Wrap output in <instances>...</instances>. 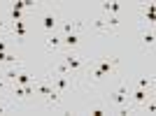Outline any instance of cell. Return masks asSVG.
<instances>
[{"instance_id": "6da1fadb", "label": "cell", "mask_w": 156, "mask_h": 116, "mask_svg": "<svg viewBox=\"0 0 156 116\" xmlns=\"http://www.w3.org/2000/svg\"><path fill=\"white\" fill-rule=\"evenodd\" d=\"M117 72H119V58L114 56H105L100 60H89L77 86L79 88H91V86H98L105 77H117Z\"/></svg>"}, {"instance_id": "7a4b0ae2", "label": "cell", "mask_w": 156, "mask_h": 116, "mask_svg": "<svg viewBox=\"0 0 156 116\" xmlns=\"http://www.w3.org/2000/svg\"><path fill=\"white\" fill-rule=\"evenodd\" d=\"M33 88H35V97H40V100H44L49 107H58L61 100L63 97L56 93V88H54V81L49 77H40L33 81Z\"/></svg>"}, {"instance_id": "3957f363", "label": "cell", "mask_w": 156, "mask_h": 116, "mask_svg": "<svg viewBox=\"0 0 156 116\" xmlns=\"http://www.w3.org/2000/svg\"><path fill=\"white\" fill-rule=\"evenodd\" d=\"M130 90H133V84L130 81H119L114 88L110 90V95L105 100V107L107 109H117V107H124V104L130 102Z\"/></svg>"}, {"instance_id": "277c9868", "label": "cell", "mask_w": 156, "mask_h": 116, "mask_svg": "<svg viewBox=\"0 0 156 116\" xmlns=\"http://www.w3.org/2000/svg\"><path fill=\"white\" fill-rule=\"evenodd\" d=\"M61 60L68 65V70H70V74H72V81H75V86H77L79 77H82V74H84V70H86V63H89V58L79 56L77 51H65L63 56H61Z\"/></svg>"}, {"instance_id": "5b68a950", "label": "cell", "mask_w": 156, "mask_h": 116, "mask_svg": "<svg viewBox=\"0 0 156 116\" xmlns=\"http://www.w3.org/2000/svg\"><path fill=\"white\" fill-rule=\"evenodd\" d=\"M58 7H51V5H42V32L51 35V32H58Z\"/></svg>"}, {"instance_id": "8992f818", "label": "cell", "mask_w": 156, "mask_h": 116, "mask_svg": "<svg viewBox=\"0 0 156 116\" xmlns=\"http://www.w3.org/2000/svg\"><path fill=\"white\" fill-rule=\"evenodd\" d=\"M33 97H35V88H33V84H26V86L12 84V88H9V100H12L14 104L28 102V100H33Z\"/></svg>"}, {"instance_id": "52a82bcc", "label": "cell", "mask_w": 156, "mask_h": 116, "mask_svg": "<svg viewBox=\"0 0 156 116\" xmlns=\"http://www.w3.org/2000/svg\"><path fill=\"white\" fill-rule=\"evenodd\" d=\"M154 9L156 5L154 2H142L137 7V19H140V28H154Z\"/></svg>"}, {"instance_id": "ba28073f", "label": "cell", "mask_w": 156, "mask_h": 116, "mask_svg": "<svg viewBox=\"0 0 156 116\" xmlns=\"http://www.w3.org/2000/svg\"><path fill=\"white\" fill-rule=\"evenodd\" d=\"M149 97H151V90L135 88V86H133V90H130V107H133V111H140V109H142V104L147 102Z\"/></svg>"}, {"instance_id": "9c48e42d", "label": "cell", "mask_w": 156, "mask_h": 116, "mask_svg": "<svg viewBox=\"0 0 156 116\" xmlns=\"http://www.w3.org/2000/svg\"><path fill=\"white\" fill-rule=\"evenodd\" d=\"M82 30L79 32H70V35H63V39H61V49L63 51H77V46L82 44Z\"/></svg>"}, {"instance_id": "30bf717a", "label": "cell", "mask_w": 156, "mask_h": 116, "mask_svg": "<svg viewBox=\"0 0 156 116\" xmlns=\"http://www.w3.org/2000/svg\"><path fill=\"white\" fill-rule=\"evenodd\" d=\"M91 30L96 32V35H112V32H114L110 28V23H107V16H105V14H98L96 19H93Z\"/></svg>"}, {"instance_id": "8fae6325", "label": "cell", "mask_w": 156, "mask_h": 116, "mask_svg": "<svg viewBox=\"0 0 156 116\" xmlns=\"http://www.w3.org/2000/svg\"><path fill=\"white\" fill-rule=\"evenodd\" d=\"M140 42H142L144 49L154 51V44H156V32H154V28H140Z\"/></svg>"}, {"instance_id": "7c38bea8", "label": "cell", "mask_w": 156, "mask_h": 116, "mask_svg": "<svg viewBox=\"0 0 156 116\" xmlns=\"http://www.w3.org/2000/svg\"><path fill=\"white\" fill-rule=\"evenodd\" d=\"M49 79L54 81V88H56V93H58L61 97L68 93V88H70V86H75V81H72L70 77H49Z\"/></svg>"}, {"instance_id": "4fadbf2b", "label": "cell", "mask_w": 156, "mask_h": 116, "mask_svg": "<svg viewBox=\"0 0 156 116\" xmlns=\"http://www.w3.org/2000/svg\"><path fill=\"white\" fill-rule=\"evenodd\" d=\"M79 30H82V21H75V19H65L58 26L61 35H70V32H79Z\"/></svg>"}, {"instance_id": "5bb4252c", "label": "cell", "mask_w": 156, "mask_h": 116, "mask_svg": "<svg viewBox=\"0 0 156 116\" xmlns=\"http://www.w3.org/2000/svg\"><path fill=\"white\" fill-rule=\"evenodd\" d=\"M21 67H23V63H21V65H5V67H0V77L7 79L9 84H14V81H16V74H19Z\"/></svg>"}, {"instance_id": "9a60e30c", "label": "cell", "mask_w": 156, "mask_h": 116, "mask_svg": "<svg viewBox=\"0 0 156 116\" xmlns=\"http://www.w3.org/2000/svg\"><path fill=\"white\" fill-rule=\"evenodd\" d=\"M47 77H70V79H72V74H70V70H68V65L58 58V60L54 63V67L47 72Z\"/></svg>"}, {"instance_id": "2e32d148", "label": "cell", "mask_w": 156, "mask_h": 116, "mask_svg": "<svg viewBox=\"0 0 156 116\" xmlns=\"http://www.w3.org/2000/svg\"><path fill=\"white\" fill-rule=\"evenodd\" d=\"M121 9H124V5H121V2H103V5H100V14H105V16H107V14L119 16V14H121Z\"/></svg>"}, {"instance_id": "e0dca14e", "label": "cell", "mask_w": 156, "mask_h": 116, "mask_svg": "<svg viewBox=\"0 0 156 116\" xmlns=\"http://www.w3.org/2000/svg\"><path fill=\"white\" fill-rule=\"evenodd\" d=\"M61 39H63V35H61V32H51V35H47V37H44L47 49H51V51H58V49H61Z\"/></svg>"}, {"instance_id": "ac0fdd59", "label": "cell", "mask_w": 156, "mask_h": 116, "mask_svg": "<svg viewBox=\"0 0 156 116\" xmlns=\"http://www.w3.org/2000/svg\"><path fill=\"white\" fill-rule=\"evenodd\" d=\"M33 81H35L33 72H30V70H26V67H21V70H19V74H16V81H14V84L26 86V84H33Z\"/></svg>"}, {"instance_id": "d6986e66", "label": "cell", "mask_w": 156, "mask_h": 116, "mask_svg": "<svg viewBox=\"0 0 156 116\" xmlns=\"http://www.w3.org/2000/svg\"><path fill=\"white\" fill-rule=\"evenodd\" d=\"M135 88H144V90H154V77H142L137 79Z\"/></svg>"}, {"instance_id": "ffe728a7", "label": "cell", "mask_w": 156, "mask_h": 116, "mask_svg": "<svg viewBox=\"0 0 156 116\" xmlns=\"http://www.w3.org/2000/svg\"><path fill=\"white\" fill-rule=\"evenodd\" d=\"M14 107H16V104H14L9 97H0V114H9Z\"/></svg>"}, {"instance_id": "44dd1931", "label": "cell", "mask_w": 156, "mask_h": 116, "mask_svg": "<svg viewBox=\"0 0 156 116\" xmlns=\"http://www.w3.org/2000/svg\"><path fill=\"white\" fill-rule=\"evenodd\" d=\"M9 88H12V84L0 77V97H9Z\"/></svg>"}, {"instance_id": "7402d4cb", "label": "cell", "mask_w": 156, "mask_h": 116, "mask_svg": "<svg viewBox=\"0 0 156 116\" xmlns=\"http://www.w3.org/2000/svg\"><path fill=\"white\" fill-rule=\"evenodd\" d=\"M9 32V21L5 16H0V35H7Z\"/></svg>"}, {"instance_id": "603a6c76", "label": "cell", "mask_w": 156, "mask_h": 116, "mask_svg": "<svg viewBox=\"0 0 156 116\" xmlns=\"http://www.w3.org/2000/svg\"><path fill=\"white\" fill-rule=\"evenodd\" d=\"M142 107H144V111H147V114H154V111H156V104H154V100H151V97H149V102H144Z\"/></svg>"}, {"instance_id": "cb8c5ba5", "label": "cell", "mask_w": 156, "mask_h": 116, "mask_svg": "<svg viewBox=\"0 0 156 116\" xmlns=\"http://www.w3.org/2000/svg\"><path fill=\"white\" fill-rule=\"evenodd\" d=\"M91 114H93V116H103V114H105V107H98V109H93Z\"/></svg>"}]
</instances>
